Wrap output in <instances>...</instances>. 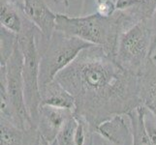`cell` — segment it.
I'll return each instance as SVG.
<instances>
[{"mask_svg": "<svg viewBox=\"0 0 156 145\" xmlns=\"http://www.w3.org/2000/svg\"><path fill=\"white\" fill-rule=\"evenodd\" d=\"M55 79L73 95L74 114L87 122L91 132L102 122L142 105L138 76L97 46L83 50Z\"/></svg>", "mask_w": 156, "mask_h": 145, "instance_id": "cell-1", "label": "cell"}, {"mask_svg": "<svg viewBox=\"0 0 156 145\" xmlns=\"http://www.w3.org/2000/svg\"><path fill=\"white\" fill-rule=\"evenodd\" d=\"M55 30L100 47L115 58L118 39L122 33L116 11L112 17H104L97 12L85 17L56 14Z\"/></svg>", "mask_w": 156, "mask_h": 145, "instance_id": "cell-2", "label": "cell"}, {"mask_svg": "<svg viewBox=\"0 0 156 145\" xmlns=\"http://www.w3.org/2000/svg\"><path fill=\"white\" fill-rule=\"evenodd\" d=\"M36 26L31 23L23 25L21 33L18 35V41L23 55V78L24 85L25 104L30 117L37 128L42 98L40 91V62L41 54L36 42Z\"/></svg>", "mask_w": 156, "mask_h": 145, "instance_id": "cell-3", "label": "cell"}, {"mask_svg": "<svg viewBox=\"0 0 156 145\" xmlns=\"http://www.w3.org/2000/svg\"><path fill=\"white\" fill-rule=\"evenodd\" d=\"M93 46L77 37L55 30L48 39V45L41 54L40 89L55 80L62 70L68 67L87 47Z\"/></svg>", "mask_w": 156, "mask_h": 145, "instance_id": "cell-4", "label": "cell"}, {"mask_svg": "<svg viewBox=\"0 0 156 145\" xmlns=\"http://www.w3.org/2000/svg\"><path fill=\"white\" fill-rule=\"evenodd\" d=\"M23 66V55L17 40L8 60L0 62V78H4L6 82L7 94L15 124L21 129L27 130L36 128V126L31 119L25 104Z\"/></svg>", "mask_w": 156, "mask_h": 145, "instance_id": "cell-5", "label": "cell"}, {"mask_svg": "<svg viewBox=\"0 0 156 145\" xmlns=\"http://www.w3.org/2000/svg\"><path fill=\"white\" fill-rule=\"evenodd\" d=\"M148 21H142L122 32L118 39L115 60L127 71L140 74L150 58V46L153 37Z\"/></svg>", "mask_w": 156, "mask_h": 145, "instance_id": "cell-6", "label": "cell"}, {"mask_svg": "<svg viewBox=\"0 0 156 145\" xmlns=\"http://www.w3.org/2000/svg\"><path fill=\"white\" fill-rule=\"evenodd\" d=\"M33 23L48 40L55 31L56 14L48 6L45 0H7Z\"/></svg>", "mask_w": 156, "mask_h": 145, "instance_id": "cell-7", "label": "cell"}, {"mask_svg": "<svg viewBox=\"0 0 156 145\" xmlns=\"http://www.w3.org/2000/svg\"><path fill=\"white\" fill-rule=\"evenodd\" d=\"M72 115V110L42 105L37 122V130L41 137L50 143L56 140L59 132Z\"/></svg>", "mask_w": 156, "mask_h": 145, "instance_id": "cell-8", "label": "cell"}, {"mask_svg": "<svg viewBox=\"0 0 156 145\" xmlns=\"http://www.w3.org/2000/svg\"><path fill=\"white\" fill-rule=\"evenodd\" d=\"M138 87L142 105L156 116V65L151 58L138 74Z\"/></svg>", "mask_w": 156, "mask_h": 145, "instance_id": "cell-9", "label": "cell"}, {"mask_svg": "<svg viewBox=\"0 0 156 145\" xmlns=\"http://www.w3.org/2000/svg\"><path fill=\"white\" fill-rule=\"evenodd\" d=\"M124 115H115L97 127L95 133L106 141L115 145H132V132L128 128Z\"/></svg>", "mask_w": 156, "mask_h": 145, "instance_id": "cell-10", "label": "cell"}, {"mask_svg": "<svg viewBox=\"0 0 156 145\" xmlns=\"http://www.w3.org/2000/svg\"><path fill=\"white\" fill-rule=\"evenodd\" d=\"M41 136L37 128L24 130L1 118V145H40Z\"/></svg>", "mask_w": 156, "mask_h": 145, "instance_id": "cell-11", "label": "cell"}, {"mask_svg": "<svg viewBox=\"0 0 156 145\" xmlns=\"http://www.w3.org/2000/svg\"><path fill=\"white\" fill-rule=\"evenodd\" d=\"M155 13L156 0H139V2L130 9L116 11L122 32L139 22L150 20Z\"/></svg>", "mask_w": 156, "mask_h": 145, "instance_id": "cell-12", "label": "cell"}, {"mask_svg": "<svg viewBox=\"0 0 156 145\" xmlns=\"http://www.w3.org/2000/svg\"><path fill=\"white\" fill-rule=\"evenodd\" d=\"M40 91L42 105H50L57 109H69L74 112L75 106H76L75 98L56 79L42 87Z\"/></svg>", "mask_w": 156, "mask_h": 145, "instance_id": "cell-13", "label": "cell"}, {"mask_svg": "<svg viewBox=\"0 0 156 145\" xmlns=\"http://www.w3.org/2000/svg\"><path fill=\"white\" fill-rule=\"evenodd\" d=\"M147 109L144 105L128 112L126 116L130 120L132 132V145H151L146 129V115Z\"/></svg>", "mask_w": 156, "mask_h": 145, "instance_id": "cell-14", "label": "cell"}, {"mask_svg": "<svg viewBox=\"0 0 156 145\" xmlns=\"http://www.w3.org/2000/svg\"><path fill=\"white\" fill-rule=\"evenodd\" d=\"M0 8H1L0 9L1 27L16 35L20 34L23 29L24 23L19 14V10L7 0H1Z\"/></svg>", "mask_w": 156, "mask_h": 145, "instance_id": "cell-15", "label": "cell"}, {"mask_svg": "<svg viewBox=\"0 0 156 145\" xmlns=\"http://www.w3.org/2000/svg\"><path fill=\"white\" fill-rule=\"evenodd\" d=\"M77 125H78V120L73 112V115L64 124V126L62 127L56 137V141L58 145H75L74 137H75V132H76Z\"/></svg>", "mask_w": 156, "mask_h": 145, "instance_id": "cell-16", "label": "cell"}, {"mask_svg": "<svg viewBox=\"0 0 156 145\" xmlns=\"http://www.w3.org/2000/svg\"><path fill=\"white\" fill-rule=\"evenodd\" d=\"M144 123H146V129L150 143H151V145H156V125L152 118L147 116V112L146 115V122Z\"/></svg>", "mask_w": 156, "mask_h": 145, "instance_id": "cell-17", "label": "cell"}, {"mask_svg": "<svg viewBox=\"0 0 156 145\" xmlns=\"http://www.w3.org/2000/svg\"><path fill=\"white\" fill-rule=\"evenodd\" d=\"M139 0H116L115 7L116 11H125L132 8L134 5H136Z\"/></svg>", "mask_w": 156, "mask_h": 145, "instance_id": "cell-18", "label": "cell"}, {"mask_svg": "<svg viewBox=\"0 0 156 145\" xmlns=\"http://www.w3.org/2000/svg\"><path fill=\"white\" fill-rule=\"evenodd\" d=\"M150 56H152L153 54L156 53V33L153 34L152 41H151V46H150Z\"/></svg>", "mask_w": 156, "mask_h": 145, "instance_id": "cell-19", "label": "cell"}, {"mask_svg": "<svg viewBox=\"0 0 156 145\" xmlns=\"http://www.w3.org/2000/svg\"><path fill=\"white\" fill-rule=\"evenodd\" d=\"M55 3H57V4H61V5H63L64 7H66V8H68L69 7V0H53Z\"/></svg>", "mask_w": 156, "mask_h": 145, "instance_id": "cell-20", "label": "cell"}, {"mask_svg": "<svg viewBox=\"0 0 156 145\" xmlns=\"http://www.w3.org/2000/svg\"><path fill=\"white\" fill-rule=\"evenodd\" d=\"M40 145H58V143H57L56 140H55L53 142L50 143L49 141H47L46 139H44V138H42V137H41V144H40Z\"/></svg>", "mask_w": 156, "mask_h": 145, "instance_id": "cell-21", "label": "cell"}, {"mask_svg": "<svg viewBox=\"0 0 156 145\" xmlns=\"http://www.w3.org/2000/svg\"><path fill=\"white\" fill-rule=\"evenodd\" d=\"M150 58H151V60H152V62L155 64V65H156V53H155V54H153L152 56H150Z\"/></svg>", "mask_w": 156, "mask_h": 145, "instance_id": "cell-22", "label": "cell"}, {"mask_svg": "<svg viewBox=\"0 0 156 145\" xmlns=\"http://www.w3.org/2000/svg\"><path fill=\"white\" fill-rule=\"evenodd\" d=\"M102 145H115V144H112V143H110V142H108V141L105 140V142L102 144Z\"/></svg>", "mask_w": 156, "mask_h": 145, "instance_id": "cell-23", "label": "cell"}]
</instances>
